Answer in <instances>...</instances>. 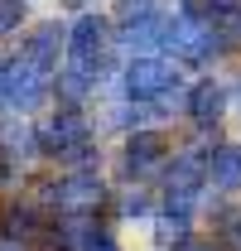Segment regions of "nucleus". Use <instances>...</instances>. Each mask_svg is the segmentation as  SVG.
<instances>
[{"label": "nucleus", "instance_id": "obj_11", "mask_svg": "<svg viewBox=\"0 0 241 251\" xmlns=\"http://www.w3.org/2000/svg\"><path fill=\"white\" fill-rule=\"evenodd\" d=\"M24 20V5L20 0H0V34H15Z\"/></svg>", "mask_w": 241, "mask_h": 251}, {"label": "nucleus", "instance_id": "obj_5", "mask_svg": "<svg viewBox=\"0 0 241 251\" xmlns=\"http://www.w3.org/2000/svg\"><path fill=\"white\" fill-rule=\"evenodd\" d=\"M183 111L198 126H217L227 111H232V87H222L217 77H198L188 92H183Z\"/></svg>", "mask_w": 241, "mask_h": 251}, {"label": "nucleus", "instance_id": "obj_7", "mask_svg": "<svg viewBox=\"0 0 241 251\" xmlns=\"http://www.w3.org/2000/svg\"><path fill=\"white\" fill-rule=\"evenodd\" d=\"M164 34H169V10L164 5H154L145 15H135V20H125V29L116 34L125 49H164Z\"/></svg>", "mask_w": 241, "mask_h": 251}, {"label": "nucleus", "instance_id": "obj_13", "mask_svg": "<svg viewBox=\"0 0 241 251\" xmlns=\"http://www.w3.org/2000/svg\"><path fill=\"white\" fill-rule=\"evenodd\" d=\"M222 237H227V247H232V251H241V213L232 218V227H222Z\"/></svg>", "mask_w": 241, "mask_h": 251}, {"label": "nucleus", "instance_id": "obj_3", "mask_svg": "<svg viewBox=\"0 0 241 251\" xmlns=\"http://www.w3.org/2000/svg\"><path fill=\"white\" fill-rule=\"evenodd\" d=\"M39 150H48L53 159H68L72 169H87L92 159V121L82 111H53L44 130H39Z\"/></svg>", "mask_w": 241, "mask_h": 251}, {"label": "nucleus", "instance_id": "obj_8", "mask_svg": "<svg viewBox=\"0 0 241 251\" xmlns=\"http://www.w3.org/2000/svg\"><path fill=\"white\" fill-rule=\"evenodd\" d=\"M20 53L34 58L39 68H48V73H58V53H68V29H63L58 20H48V25H39V29L24 39Z\"/></svg>", "mask_w": 241, "mask_h": 251}, {"label": "nucleus", "instance_id": "obj_14", "mask_svg": "<svg viewBox=\"0 0 241 251\" xmlns=\"http://www.w3.org/2000/svg\"><path fill=\"white\" fill-rule=\"evenodd\" d=\"M232 111H237V121H241V82L232 87Z\"/></svg>", "mask_w": 241, "mask_h": 251}, {"label": "nucleus", "instance_id": "obj_2", "mask_svg": "<svg viewBox=\"0 0 241 251\" xmlns=\"http://www.w3.org/2000/svg\"><path fill=\"white\" fill-rule=\"evenodd\" d=\"M48 87H53V73L39 68L34 58H24V53H15L10 63H0V111H5V116L34 111V106L48 97Z\"/></svg>", "mask_w": 241, "mask_h": 251}, {"label": "nucleus", "instance_id": "obj_12", "mask_svg": "<svg viewBox=\"0 0 241 251\" xmlns=\"http://www.w3.org/2000/svg\"><path fill=\"white\" fill-rule=\"evenodd\" d=\"M159 0H116V15L120 20H135V15H145V10H154Z\"/></svg>", "mask_w": 241, "mask_h": 251}, {"label": "nucleus", "instance_id": "obj_9", "mask_svg": "<svg viewBox=\"0 0 241 251\" xmlns=\"http://www.w3.org/2000/svg\"><path fill=\"white\" fill-rule=\"evenodd\" d=\"M208 188L212 193H241V145L208 150Z\"/></svg>", "mask_w": 241, "mask_h": 251}, {"label": "nucleus", "instance_id": "obj_10", "mask_svg": "<svg viewBox=\"0 0 241 251\" xmlns=\"http://www.w3.org/2000/svg\"><path fill=\"white\" fill-rule=\"evenodd\" d=\"M72 251H120V242L111 227H82L72 237Z\"/></svg>", "mask_w": 241, "mask_h": 251}, {"label": "nucleus", "instance_id": "obj_6", "mask_svg": "<svg viewBox=\"0 0 241 251\" xmlns=\"http://www.w3.org/2000/svg\"><path fill=\"white\" fill-rule=\"evenodd\" d=\"M120 164H125V174H145L154 164H169V140H164L159 130H135V135L125 140Z\"/></svg>", "mask_w": 241, "mask_h": 251}, {"label": "nucleus", "instance_id": "obj_4", "mask_svg": "<svg viewBox=\"0 0 241 251\" xmlns=\"http://www.w3.org/2000/svg\"><path fill=\"white\" fill-rule=\"evenodd\" d=\"M44 198L58 213H87L106 198V184L96 179V169H68L58 184H44Z\"/></svg>", "mask_w": 241, "mask_h": 251}, {"label": "nucleus", "instance_id": "obj_1", "mask_svg": "<svg viewBox=\"0 0 241 251\" xmlns=\"http://www.w3.org/2000/svg\"><path fill=\"white\" fill-rule=\"evenodd\" d=\"M120 82H125V97L135 106H169L183 87V73H179V63L164 58V53H135L125 63Z\"/></svg>", "mask_w": 241, "mask_h": 251}]
</instances>
